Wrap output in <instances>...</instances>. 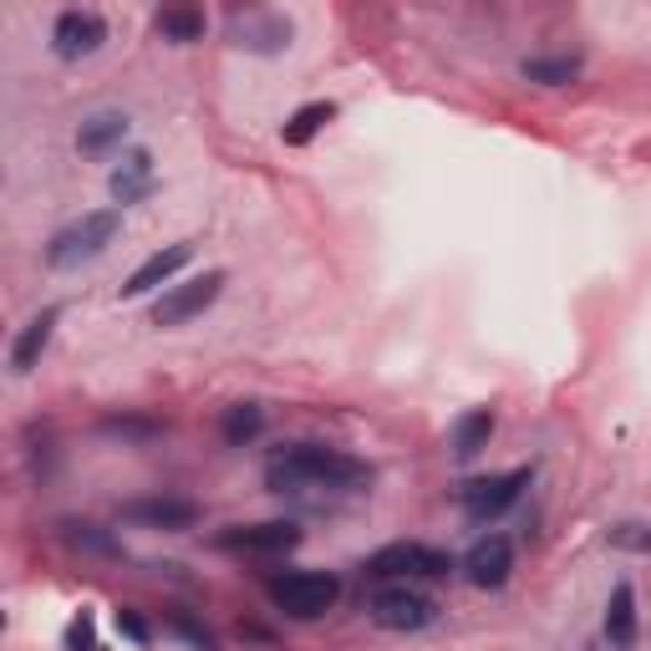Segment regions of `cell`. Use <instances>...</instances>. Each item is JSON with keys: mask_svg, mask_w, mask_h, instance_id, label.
Instances as JSON below:
<instances>
[{"mask_svg": "<svg viewBox=\"0 0 651 651\" xmlns=\"http://www.w3.org/2000/svg\"><path fill=\"white\" fill-rule=\"evenodd\" d=\"M372 479V468L326 443H291L280 448L265 468V484L275 493H306V489H361Z\"/></svg>", "mask_w": 651, "mask_h": 651, "instance_id": "cell-1", "label": "cell"}, {"mask_svg": "<svg viewBox=\"0 0 651 651\" xmlns=\"http://www.w3.org/2000/svg\"><path fill=\"white\" fill-rule=\"evenodd\" d=\"M118 229H122V214L118 209L82 214V219H72L67 229H56V235H52V245H46V265H52V270L87 265V260H97L107 245L118 240Z\"/></svg>", "mask_w": 651, "mask_h": 651, "instance_id": "cell-2", "label": "cell"}, {"mask_svg": "<svg viewBox=\"0 0 651 651\" xmlns=\"http://www.w3.org/2000/svg\"><path fill=\"white\" fill-rule=\"evenodd\" d=\"M453 571V560L443 550L423 545V540H398V545H382L367 560V575L372 581H443Z\"/></svg>", "mask_w": 651, "mask_h": 651, "instance_id": "cell-3", "label": "cell"}, {"mask_svg": "<svg viewBox=\"0 0 651 651\" xmlns=\"http://www.w3.org/2000/svg\"><path fill=\"white\" fill-rule=\"evenodd\" d=\"M336 596H341V581L326 571H291V575H280V581H270V600L285 616H295V621L326 616L336 606Z\"/></svg>", "mask_w": 651, "mask_h": 651, "instance_id": "cell-4", "label": "cell"}, {"mask_svg": "<svg viewBox=\"0 0 651 651\" xmlns=\"http://www.w3.org/2000/svg\"><path fill=\"white\" fill-rule=\"evenodd\" d=\"M229 285L225 270H204L199 280H184V285H169V291L153 301V326H184V321L204 316V311L219 301V291Z\"/></svg>", "mask_w": 651, "mask_h": 651, "instance_id": "cell-5", "label": "cell"}, {"mask_svg": "<svg viewBox=\"0 0 651 651\" xmlns=\"http://www.w3.org/2000/svg\"><path fill=\"white\" fill-rule=\"evenodd\" d=\"M367 611L382 631H423V626L438 621V600L423 596V590H412V585H387L367 600Z\"/></svg>", "mask_w": 651, "mask_h": 651, "instance_id": "cell-6", "label": "cell"}, {"mask_svg": "<svg viewBox=\"0 0 651 651\" xmlns=\"http://www.w3.org/2000/svg\"><path fill=\"white\" fill-rule=\"evenodd\" d=\"M524 484H530V468H509V474H493V479H474L458 489V504H464V514L474 524H489V519H499L524 493Z\"/></svg>", "mask_w": 651, "mask_h": 651, "instance_id": "cell-7", "label": "cell"}, {"mask_svg": "<svg viewBox=\"0 0 651 651\" xmlns=\"http://www.w3.org/2000/svg\"><path fill=\"white\" fill-rule=\"evenodd\" d=\"M214 545L229 555H285L301 545V530L291 519H265V524H235V530L214 534Z\"/></svg>", "mask_w": 651, "mask_h": 651, "instance_id": "cell-8", "label": "cell"}, {"mask_svg": "<svg viewBox=\"0 0 651 651\" xmlns=\"http://www.w3.org/2000/svg\"><path fill=\"white\" fill-rule=\"evenodd\" d=\"M291 21L275 11H235L229 15V41L240 52H254V56H280L291 46Z\"/></svg>", "mask_w": 651, "mask_h": 651, "instance_id": "cell-9", "label": "cell"}, {"mask_svg": "<svg viewBox=\"0 0 651 651\" xmlns=\"http://www.w3.org/2000/svg\"><path fill=\"white\" fill-rule=\"evenodd\" d=\"M107 41V21L97 11H62L52 26V52L62 62H82Z\"/></svg>", "mask_w": 651, "mask_h": 651, "instance_id": "cell-10", "label": "cell"}, {"mask_svg": "<svg viewBox=\"0 0 651 651\" xmlns=\"http://www.w3.org/2000/svg\"><path fill=\"white\" fill-rule=\"evenodd\" d=\"M128 524H143V530H194L199 524V504L194 499H178V493H153V499H133L122 504Z\"/></svg>", "mask_w": 651, "mask_h": 651, "instance_id": "cell-11", "label": "cell"}, {"mask_svg": "<svg viewBox=\"0 0 651 651\" xmlns=\"http://www.w3.org/2000/svg\"><path fill=\"white\" fill-rule=\"evenodd\" d=\"M509 571H514V545H509V534H484V540H474V550L464 555V575L479 590H499V585L509 581Z\"/></svg>", "mask_w": 651, "mask_h": 651, "instance_id": "cell-12", "label": "cell"}, {"mask_svg": "<svg viewBox=\"0 0 651 651\" xmlns=\"http://www.w3.org/2000/svg\"><path fill=\"white\" fill-rule=\"evenodd\" d=\"M194 260V245H169V250H159V254H148L143 265L128 275V285H122V295L128 301H138V295H148V291H159V285H173V275Z\"/></svg>", "mask_w": 651, "mask_h": 651, "instance_id": "cell-13", "label": "cell"}, {"mask_svg": "<svg viewBox=\"0 0 651 651\" xmlns=\"http://www.w3.org/2000/svg\"><path fill=\"white\" fill-rule=\"evenodd\" d=\"M153 184H159V178H153V153H148V148H133V153L112 169V178H107V188H112V199H118L122 209H128V204H143L148 194H153Z\"/></svg>", "mask_w": 651, "mask_h": 651, "instance_id": "cell-14", "label": "cell"}, {"mask_svg": "<svg viewBox=\"0 0 651 651\" xmlns=\"http://www.w3.org/2000/svg\"><path fill=\"white\" fill-rule=\"evenodd\" d=\"M56 321H62V306H46V311H36V316L21 326V336L11 341V372H31V367H36L41 351L52 346Z\"/></svg>", "mask_w": 651, "mask_h": 651, "instance_id": "cell-15", "label": "cell"}, {"mask_svg": "<svg viewBox=\"0 0 651 651\" xmlns=\"http://www.w3.org/2000/svg\"><path fill=\"white\" fill-rule=\"evenodd\" d=\"M128 143V118L122 112H93V118L77 128V148L82 159H107Z\"/></svg>", "mask_w": 651, "mask_h": 651, "instance_id": "cell-16", "label": "cell"}, {"mask_svg": "<svg viewBox=\"0 0 651 651\" xmlns=\"http://www.w3.org/2000/svg\"><path fill=\"white\" fill-rule=\"evenodd\" d=\"M606 641H611V651L637 647V590L626 581L616 585L611 600H606Z\"/></svg>", "mask_w": 651, "mask_h": 651, "instance_id": "cell-17", "label": "cell"}, {"mask_svg": "<svg viewBox=\"0 0 651 651\" xmlns=\"http://www.w3.org/2000/svg\"><path fill=\"white\" fill-rule=\"evenodd\" d=\"M493 438V412L489 408H474L458 417V427H453V453H458V464H474L484 448H489Z\"/></svg>", "mask_w": 651, "mask_h": 651, "instance_id": "cell-18", "label": "cell"}, {"mask_svg": "<svg viewBox=\"0 0 651 651\" xmlns=\"http://www.w3.org/2000/svg\"><path fill=\"white\" fill-rule=\"evenodd\" d=\"M332 118H336V107H332V102H306V107H295V112H291V122L280 128V138H285L291 148H306L311 138H316Z\"/></svg>", "mask_w": 651, "mask_h": 651, "instance_id": "cell-19", "label": "cell"}, {"mask_svg": "<svg viewBox=\"0 0 651 651\" xmlns=\"http://www.w3.org/2000/svg\"><path fill=\"white\" fill-rule=\"evenodd\" d=\"M159 36L173 41V46H188V41H204V11H194V6H169V11H159Z\"/></svg>", "mask_w": 651, "mask_h": 651, "instance_id": "cell-20", "label": "cell"}, {"mask_svg": "<svg viewBox=\"0 0 651 651\" xmlns=\"http://www.w3.org/2000/svg\"><path fill=\"white\" fill-rule=\"evenodd\" d=\"M519 72L530 82H540V87H565V82L581 77V56H530Z\"/></svg>", "mask_w": 651, "mask_h": 651, "instance_id": "cell-21", "label": "cell"}, {"mask_svg": "<svg viewBox=\"0 0 651 651\" xmlns=\"http://www.w3.org/2000/svg\"><path fill=\"white\" fill-rule=\"evenodd\" d=\"M260 427H265V412L254 408V402H235V408L225 412V443H235V448L260 438Z\"/></svg>", "mask_w": 651, "mask_h": 651, "instance_id": "cell-22", "label": "cell"}, {"mask_svg": "<svg viewBox=\"0 0 651 651\" xmlns=\"http://www.w3.org/2000/svg\"><path fill=\"white\" fill-rule=\"evenodd\" d=\"M169 631H173V637H184L194 651H219V641H214V631H209V626H199V621H194V616H188V611H173V616H169Z\"/></svg>", "mask_w": 651, "mask_h": 651, "instance_id": "cell-23", "label": "cell"}, {"mask_svg": "<svg viewBox=\"0 0 651 651\" xmlns=\"http://www.w3.org/2000/svg\"><path fill=\"white\" fill-rule=\"evenodd\" d=\"M611 545L616 550H637V555H651V524H637V519H626L611 530Z\"/></svg>", "mask_w": 651, "mask_h": 651, "instance_id": "cell-24", "label": "cell"}, {"mask_svg": "<svg viewBox=\"0 0 651 651\" xmlns=\"http://www.w3.org/2000/svg\"><path fill=\"white\" fill-rule=\"evenodd\" d=\"M67 651H102L97 647V616L93 611H82L77 621L67 626Z\"/></svg>", "mask_w": 651, "mask_h": 651, "instance_id": "cell-25", "label": "cell"}, {"mask_svg": "<svg viewBox=\"0 0 651 651\" xmlns=\"http://www.w3.org/2000/svg\"><path fill=\"white\" fill-rule=\"evenodd\" d=\"M62 530H67V540L77 550H97V555H107V550H112V540H107V534H97V524H62Z\"/></svg>", "mask_w": 651, "mask_h": 651, "instance_id": "cell-26", "label": "cell"}, {"mask_svg": "<svg viewBox=\"0 0 651 651\" xmlns=\"http://www.w3.org/2000/svg\"><path fill=\"white\" fill-rule=\"evenodd\" d=\"M118 631L128 641H138V647H148V641H153V631H148V621L138 611H118Z\"/></svg>", "mask_w": 651, "mask_h": 651, "instance_id": "cell-27", "label": "cell"}]
</instances>
